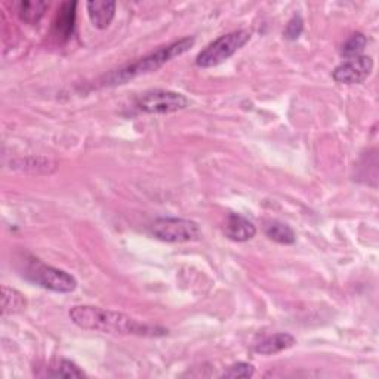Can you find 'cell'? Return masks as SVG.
<instances>
[{
    "instance_id": "ac0fdd59",
    "label": "cell",
    "mask_w": 379,
    "mask_h": 379,
    "mask_svg": "<svg viewBox=\"0 0 379 379\" xmlns=\"http://www.w3.org/2000/svg\"><path fill=\"white\" fill-rule=\"evenodd\" d=\"M255 373V368L251 363H245V362H238L231 365L224 373L223 378H233V379H238V378H251Z\"/></svg>"
},
{
    "instance_id": "5bb4252c",
    "label": "cell",
    "mask_w": 379,
    "mask_h": 379,
    "mask_svg": "<svg viewBox=\"0 0 379 379\" xmlns=\"http://www.w3.org/2000/svg\"><path fill=\"white\" fill-rule=\"evenodd\" d=\"M26 307H27V299L21 292L8 286L2 288V311L5 315L21 313L26 310Z\"/></svg>"
},
{
    "instance_id": "9a60e30c",
    "label": "cell",
    "mask_w": 379,
    "mask_h": 379,
    "mask_svg": "<svg viewBox=\"0 0 379 379\" xmlns=\"http://www.w3.org/2000/svg\"><path fill=\"white\" fill-rule=\"evenodd\" d=\"M15 168L23 169L31 173H49V169H55V163L51 162L49 158L44 157H31V158H24V161L14 162Z\"/></svg>"
},
{
    "instance_id": "8fae6325",
    "label": "cell",
    "mask_w": 379,
    "mask_h": 379,
    "mask_svg": "<svg viewBox=\"0 0 379 379\" xmlns=\"http://www.w3.org/2000/svg\"><path fill=\"white\" fill-rule=\"evenodd\" d=\"M86 8L92 24L99 30L107 29L116 15L114 2H88Z\"/></svg>"
},
{
    "instance_id": "9c48e42d",
    "label": "cell",
    "mask_w": 379,
    "mask_h": 379,
    "mask_svg": "<svg viewBox=\"0 0 379 379\" xmlns=\"http://www.w3.org/2000/svg\"><path fill=\"white\" fill-rule=\"evenodd\" d=\"M77 2H64L58 9V15L54 24V33L61 42H67L74 33Z\"/></svg>"
},
{
    "instance_id": "7c38bea8",
    "label": "cell",
    "mask_w": 379,
    "mask_h": 379,
    "mask_svg": "<svg viewBox=\"0 0 379 379\" xmlns=\"http://www.w3.org/2000/svg\"><path fill=\"white\" fill-rule=\"evenodd\" d=\"M49 5L44 0H23L16 5L19 18L27 24H37L45 15Z\"/></svg>"
},
{
    "instance_id": "4fadbf2b",
    "label": "cell",
    "mask_w": 379,
    "mask_h": 379,
    "mask_svg": "<svg viewBox=\"0 0 379 379\" xmlns=\"http://www.w3.org/2000/svg\"><path fill=\"white\" fill-rule=\"evenodd\" d=\"M268 238L281 245H293L296 242V233L293 228L282 221H270L264 228Z\"/></svg>"
},
{
    "instance_id": "6da1fadb",
    "label": "cell",
    "mask_w": 379,
    "mask_h": 379,
    "mask_svg": "<svg viewBox=\"0 0 379 379\" xmlns=\"http://www.w3.org/2000/svg\"><path fill=\"white\" fill-rule=\"evenodd\" d=\"M70 318L74 325L85 330H96L116 335H136V336H165L168 329L161 326H150L135 320V318L113 310H106L92 305H76L70 310Z\"/></svg>"
},
{
    "instance_id": "3957f363",
    "label": "cell",
    "mask_w": 379,
    "mask_h": 379,
    "mask_svg": "<svg viewBox=\"0 0 379 379\" xmlns=\"http://www.w3.org/2000/svg\"><path fill=\"white\" fill-rule=\"evenodd\" d=\"M23 274L29 282L52 292L70 293L77 288V281L70 273L46 266L37 258L29 259Z\"/></svg>"
},
{
    "instance_id": "277c9868",
    "label": "cell",
    "mask_w": 379,
    "mask_h": 379,
    "mask_svg": "<svg viewBox=\"0 0 379 379\" xmlns=\"http://www.w3.org/2000/svg\"><path fill=\"white\" fill-rule=\"evenodd\" d=\"M251 41V33L248 30H236L219 36L216 41L209 44L196 58V66L201 69H211L223 64L238 49L243 48Z\"/></svg>"
},
{
    "instance_id": "d6986e66",
    "label": "cell",
    "mask_w": 379,
    "mask_h": 379,
    "mask_svg": "<svg viewBox=\"0 0 379 379\" xmlns=\"http://www.w3.org/2000/svg\"><path fill=\"white\" fill-rule=\"evenodd\" d=\"M303 30H304V21L301 15H295L288 23L283 36L285 39H288V41H296V39L303 34Z\"/></svg>"
},
{
    "instance_id": "2e32d148",
    "label": "cell",
    "mask_w": 379,
    "mask_h": 379,
    "mask_svg": "<svg viewBox=\"0 0 379 379\" xmlns=\"http://www.w3.org/2000/svg\"><path fill=\"white\" fill-rule=\"evenodd\" d=\"M368 45V37L363 33H354L341 48V55L347 59L360 56Z\"/></svg>"
},
{
    "instance_id": "ba28073f",
    "label": "cell",
    "mask_w": 379,
    "mask_h": 379,
    "mask_svg": "<svg viewBox=\"0 0 379 379\" xmlns=\"http://www.w3.org/2000/svg\"><path fill=\"white\" fill-rule=\"evenodd\" d=\"M224 233L233 242H248L256 234V227L241 213H228Z\"/></svg>"
},
{
    "instance_id": "7a4b0ae2",
    "label": "cell",
    "mask_w": 379,
    "mask_h": 379,
    "mask_svg": "<svg viewBox=\"0 0 379 379\" xmlns=\"http://www.w3.org/2000/svg\"><path fill=\"white\" fill-rule=\"evenodd\" d=\"M194 42H196L194 37L179 39V41H176V42H172L166 46L158 48L154 52H151L143 58H139L138 61H135L129 66H125V67L118 69L116 71H111L110 74H107L103 79L101 84H103V86L125 85L126 82L132 81V79H135V77L153 73L161 67H163L166 63H169L171 59L186 54L190 48H193Z\"/></svg>"
},
{
    "instance_id": "8992f818",
    "label": "cell",
    "mask_w": 379,
    "mask_h": 379,
    "mask_svg": "<svg viewBox=\"0 0 379 379\" xmlns=\"http://www.w3.org/2000/svg\"><path fill=\"white\" fill-rule=\"evenodd\" d=\"M188 106L190 101L187 96L168 89L148 91L139 96L135 103V107L139 111L147 114H169L184 110Z\"/></svg>"
},
{
    "instance_id": "30bf717a",
    "label": "cell",
    "mask_w": 379,
    "mask_h": 379,
    "mask_svg": "<svg viewBox=\"0 0 379 379\" xmlns=\"http://www.w3.org/2000/svg\"><path fill=\"white\" fill-rule=\"evenodd\" d=\"M295 344H296L295 336H292L290 333H286V332H281V333H274V335L266 338L264 341L256 344L255 353L264 354V355H271V354L282 353V351L293 347Z\"/></svg>"
},
{
    "instance_id": "5b68a950",
    "label": "cell",
    "mask_w": 379,
    "mask_h": 379,
    "mask_svg": "<svg viewBox=\"0 0 379 379\" xmlns=\"http://www.w3.org/2000/svg\"><path fill=\"white\" fill-rule=\"evenodd\" d=\"M150 233L157 241L168 243L196 242L202 237L198 224L184 218H158L150 226Z\"/></svg>"
},
{
    "instance_id": "52a82bcc",
    "label": "cell",
    "mask_w": 379,
    "mask_h": 379,
    "mask_svg": "<svg viewBox=\"0 0 379 379\" xmlns=\"http://www.w3.org/2000/svg\"><path fill=\"white\" fill-rule=\"evenodd\" d=\"M372 70H373L372 58L366 55H360V56L347 59V61H344L343 64H339L333 70L332 77L336 84L357 85V84H363L370 76Z\"/></svg>"
},
{
    "instance_id": "e0dca14e",
    "label": "cell",
    "mask_w": 379,
    "mask_h": 379,
    "mask_svg": "<svg viewBox=\"0 0 379 379\" xmlns=\"http://www.w3.org/2000/svg\"><path fill=\"white\" fill-rule=\"evenodd\" d=\"M48 375L52 378H84L86 376V373L74 362L66 360V358L59 360Z\"/></svg>"
}]
</instances>
